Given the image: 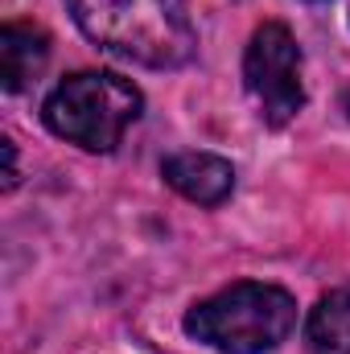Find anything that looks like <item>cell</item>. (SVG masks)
Listing matches in <instances>:
<instances>
[{"label":"cell","instance_id":"cell-1","mask_svg":"<svg viewBox=\"0 0 350 354\" xmlns=\"http://www.w3.org/2000/svg\"><path fill=\"white\" fill-rule=\"evenodd\" d=\"M75 25L116 58L177 71L194 58L198 33L185 0H66Z\"/></svg>","mask_w":350,"mask_h":354},{"label":"cell","instance_id":"cell-2","mask_svg":"<svg viewBox=\"0 0 350 354\" xmlns=\"http://www.w3.org/2000/svg\"><path fill=\"white\" fill-rule=\"evenodd\" d=\"M297 330V297L268 280H239L185 313V334L219 354H268Z\"/></svg>","mask_w":350,"mask_h":354},{"label":"cell","instance_id":"cell-3","mask_svg":"<svg viewBox=\"0 0 350 354\" xmlns=\"http://www.w3.org/2000/svg\"><path fill=\"white\" fill-rule=\"evenodd\" d=\"M145 95L116 71H75L42 103V124L87 153H111L140 120Z\"/></svg>","mask_w":350,"mask_h":354},{"label":"cell","instance_id":"cell-4","mask_svg":"<svg viewBox=\"0 0 350 354\" xmlns=\"http://www.w3.org/2000/svg\"><path fill=\"white\" fill-rule=\"evenodd\" d=\"M305 58L284 21L256 25L248 50H243V87L256 99L260 120L268 128H284L305 107V83H301Z\"/></svg>","mask_w":350,"mask_h":354},{"label":"cell","instance_id":"cell-5","mask_svg":"<svg viewBox=\"0 0 350 354\" xmlns=\"http://www.w3.org/2000/svg\"><path fill=\"white\" fill-rule=\"evenodd\" d=\"M165 185L177 189L185 202L198 206H223L235 194V169L231 161H223L219 153H202V149H185L161 161Z\"/></svg>","mask_w":350,"mask_h":354},{"label":"cell","instance_id":"cell-6","mask_svg":"<svg viewBox=\"0 0 350 354\" xmlns=\"http://www.w3.org/2000/svg\"><path fill=\"white\" fill-rule=\"evenodd\" d=\"M50 58V37L37 25L8 21L0 29V79L4 91H25L46 66Z\"/></svg>","mask_w":350,"mask_h":354},{"label":"cell","instance_id":"cell-7","mask_svg":"<svg viewBox=\"0 0 350 354\" xmlns=\"http://www.w3.org/2000/svg\"><path fill=\"white\" fill-rule=\"evenodd\" d=\"M305 334H309L317 354H350V284L326 292L309 309Z\"/></svg>","mask_w":350,"mask_h":354},{"label":"cell","instance_id":"cell-8","mask_svg":"<svg viewBox=\"0 0 350 354\" xmlns=\"http://www.w3.org/2000/svg\"><path fill=\"white\" fill-rule=\"evenodd\" d=\"M4 161H8V174H4V189H12V185H17V149H12V140H4Z\"/></svg>","mask_w":350,"mask_h":354},{"label":"cell","instance_id":"cell-9","mask_svg":"<svg viewBox=\"0 0 350 354\" xmlns=\"http://www.w3.org/2000/svg\"><path fill=\"white\" fill-rule=\"evenodd\" d=\"M342 107H347V115H350V87L342 91Z\"/></svg>","mask_w":350,"mask_h":354}]
</instances>
